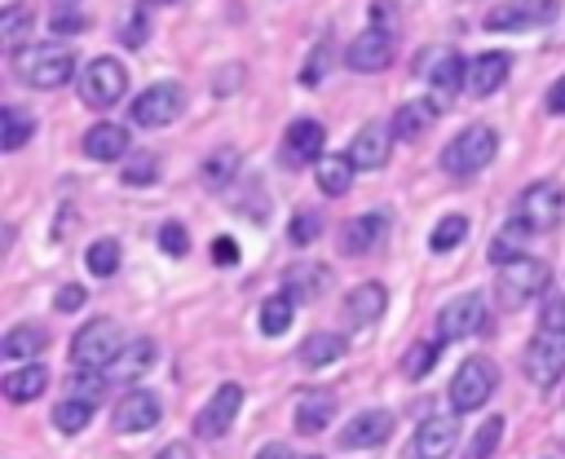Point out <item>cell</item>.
<instances>
[{"instance_id":"6da1fadb","label":"cell","mask_w":565,"mask_h":459,"mask_svg":"<svg viewBox=\"0 0 565 459\" xmlns=\"http://www.w3.org/2000/svg\"><path fill=\"white\" fill-rule=\"evenodd\" d=\"M13 75L26 88H62L75 75V53L62 44H22L13 49Z\"/></svg>"},{"instance_id":"7a4b0ae2","label":"cell","mask_w":565,"mask_h":459,"mask_svg":"<svg viewBox=\"0 0 565 459\" xmlns=\"http://www.w3.org/2000/svg\"><path fill=\"white\" fill-rule=\"evenodd\" d=\"M494 150H499L494 128H490V124H468L459 137L446 141V150H441V168H446L450 177H477V172L494 159Z\"/></svg>"},{"instance_id":"3957f363","label":"cell","mask_w":565,"mask_h":459,"mask_svg":"<svg viewBox=\"0 0 565 459\" xmlns=\"http://www.w3.org/2000/svg\"><path fill=\"white\" fill-rule=\"evenodd\" d=\"M124 344H128V340H124L119 322H110V318H88V322L71 335V362L102 371V366H110V357H115Z\"/></svg>"},{"instance_id":"277c9868","label":"cell","mask_w":565,"mask_h":459,"mask_svg":"<svg viewBox=\"0 0 565 459\" xmlns=\"http://www.w3.org/2000/svg\"><path fill=\"white\" fill-rule=\"evenodd\" d=\"M490 327V309H486V296L481 291H463L455 300H446L437 309V340L450 344V340H472Z\"/></svg>"},{"instance_id":"5b68a950","label":"cell","mask_w":565,"mask_h":459,"mask_svg":"<svg viewBox=\"0 0 565 459\" xmlns=\"http://www.w3.org/2000/svg\"><path fill=\"white\" fill-rule=\"evenodd\" d=\"M128 93V71L119 57H93L79 75V102L93 110H110Z\"/></svg>"},{"instance_id":"8992f818","label":"cell","mask_w":565,"mask_h":459,"mask_svg":"<svg viewBox=\"0 0 565 459\" xmlns=\"http://www.w3.org/2000/svg\"><path fill=\"white\" fill-rule=\"evenodd\" d=\"M494 384H499L494 362H490V357H468V362H459V371H455V380H450V406H455L459 415L481 410V406L490 402Z\"/></svg>"},{"instance_id":"52a82bcc","label":"cell","mask_w":565,"mask_h":459,"mask_svg":"<svg viewBox=\"0 0 565 459\" xmlns=\"http://www.w3.org/2000/svg\"><path fill=\"white\" fill-rule=\"evenodd\" d=\"M521 366H525V380H530L534 388H552V384L565 375V331L539 327V335L525 344Z\"/></svg>"},{"instance_id":"ba28073f","label":"cell","mask_w":565,"mask_h":459,"mask_svg":"<svg viewBox=\"0 0 565 459\" xmlns=\"http://www.w3.org/2000/svg\"><path fill=\"white\" fill-rule=\"evenodd\" d=\"M547 282H552V269H547V260H539V256H525V252H521L516 260L499 265V291H503L508 305H525V300L543 296Z\"/></svg>"},{"instance_id":"9c48e42d","label":"cell","mask_w":565,"mask_h":459,"mask_svg":"<svg viewBox=\"0 0 565 459\" xmlns=\"http://www.w3.org/2000/svg\"><path fill=\"white\" fill-rule=\"evenodd\" d=\"M561 13V0H503L486 13V31H534V26H552Z\"/></svg>"},{"instance_id":"30bf717a","label":"cell","mask_w":565,"mask_h":459,"mask_svg":"<svg viewBox=\"0 0 565 459\" xmlns=\"http://www.w3.org/2000/svg\"><path fill=\"white\" fill-rule=\"evenodd\" d=\"M181 110H185V93H181V84H168V79H163V84L141 88V97L132 102L128 119L141 124V128H168Z\"/></svg>"},{"instance_id":"8fae6325","label":"cell","mask_w":565,"mask_h":459,"mask_svg":"<svg viewBox=\"0 0 565 459\" xmlns=\"http://www.w3.org/2000/svg\"><path fill=\"white\" fill-rule=\"evenodd\" d=\"M459 446V410L455 415H428L411 446H406V459H450Z\"/></svg>"},{"instance_id":"7c38bea8","label":"cell","mask_w":565,"mask_h":459,"mask_svg":"<svg viewBox=\"0 0 565 459\" xmlns=\"http://www.w3.org/2000/svg\"><path fill=\"white\" fill-rule=\"evenodd\" d=\"M238 410H243V388H238V384H221V388L203 402V410L194 415V433H199L203 441H216V437H225V433L234 428Z\"/></svg>"},{"instance_id":"4fadbf2b","label":"cell","mask_w":565,"mask_h":459,"mask_svg":"<svg viewBox=\"0 0 565 459\" xmlns=\"http://www.w3.org/2000/svg\"><path fill=\"white\" fill-rule=\"evenodd\" d=\"M159 419H163V402H159V393H150V388H128V393L115 402V410H110L115 433H150Z\"/></svg>"},{"instance_id":"5bb4252c","label":"cell","mask_w":565,"mask_h":459,"mask_svg":"<svg viewBox=\"0 0 565 459\" xmlns=\"http://www.w3.org/2000/svg\"><path fill=\"white\" fill-rule=\"evenodd\" d=\"M516 216H521L534 234L556 230V225H561V190H556L552 181H534V185H525L521 199H516Z\"/></svg>"},{"instance_id":"9a60e30c","label":"cell","mask_w":565,"mask_h":459,"mask_svg":"<svg viewBox=\"0 0 565 459\" xmlns=\"http://www.w3.org/2000/svg\"><path fill=\"white\" fill-rule=\"evenodd\" d=\"M344 62H349V71H358V75H375V71H384V66L393 62V31H384V26H366L362 35L349 40Z\"/></svg>"},{"instance_id":"2e32d148","label":"cell","mask_w":565,"mask_h":459,"mask_svg":"<svg viewBox=\"0 0 565 459\" xmlns=\"http://www.w3.org/2000/svg\"><path fill=\"white\" fill-rule=\"evenodd\" d=\"M419 75H428V84H433V102L437 106H450L455 102V93H459V84H463V57L459 53H450V49H428V57H419V66H415Z\"/></svg>"},{"instance_id":"e0dca14e","label":"cell","mask_w":565,"mask_h":459,"mask_svg":"<svg viewBox=\"0 0 565 459\" xmlns=\"http://www.w3.org/2000/svg\"><path fill=\"white\" fill-rule=\"evenodd\" d=\"M322 146H327V128L309 115L291 119L287 132H282V163L287 168H305V163H318L322 159Z\"/></svg>"},{"instance_id":"ac0fdd59","label":"cell","mask_w":565,"mask_h":459,"mask_svg":"<svg viewBox=\"0 0 565 459\" xmlns=\"http://www.w3.org/2000/svg\"><path fill=\"white\" fill-rule=\"evenodd\" d=\"M393 437V415L384 406H371V410H358L344 428H340V450H375Z\"/></svg>"},{"instance_id":"d6986e66","label":"cell","mask_w":565,"mask_h":459,"mask_svg":"<svg viewBox=\"0 0 565 459\" xmlns=\"http://www.w3.org/2000/svg\"><path fill=\"white\" fill-rule=\"evenodd\" d=\"M393 141H397L393 124H362V128L353 132V141H349V159H353L358 168H384Z\"/></svg>"},{"instance_id":"ffe728a7","label":"cell","mask_w":565,"mask_h":459,"mask_svg":"<svg viewBox=\"0 0 565 459\" xmlns=\"http://www.w3.org/2000/svg\"><path fill=\"white\" fill-rule=\"evenodd\" d=\"M384 234H388V216L384 212H362L340 230V252L344 256H366L384 243Z\"/></svg>"},{"instance_id":"44dd1931","label":"cell","mask_w":565,"mask_h":459,"mask_svg":"<svg viewBox=\"0 0 565 459\" xmlns=\"http://www.w3.org/2000/svg\"><path fill=\"white\" fill-rule=\"evenodd\" d=\"M384 305H388V291H384L380 282H358V287L344 296L340 313H344V322H349L353 331H362V327H371V322L384 313Z\"/></svg>"},{"instance_id":"7402d4cb","label":"cell","mask_w":565,"mask_h":459,"mask_svg":"<svg viewBox=\"0 0 565 459\" xmlns=\"http://www.w3.org/2000/svg\"><path fill=\"white\" fill-rule=\"evenodd\" d=\"M150 362H154V340L137 335V340H128V344L110 357V366H102V371H106L110 384H128V380H137L141 371H150Z\"/></svg>"},{"instance_id":"603a6c76","label":"cell","mask_w":565,"mask_h":459,"mask_svg":"<svg viewBox=\"0 0 565 459\" xmlns=\"http://www.w3.org/2000/svg\"><path fill=\"white\" fill-rule=\"evenodd\" d=\"M44 388H49V366H40L35 357L22 362V366H13V371H4V380H0V393H4L13 406L35 402Z\"/></svg>"},{"instance_id":"cb8c5ba5","label":"cell","mask_w":565,"mask_h":459,"mask_svg":"<svg viewBox=\"0 0 565 459\" xmlns=\"http://www.w3.org/2000/svg\"><path fill=\"white\" fill-rule=\"evenodd\" d=\"M84 154L97 159V163L124 159V154H128V128H124V124H110V119L93 124V128L84 132Z\"/></svg>"},{"instance_id":"d4e9b609","label":"cell","mask_w":565,"mask_h":459,"mask_svg":"<svg viewBox=\"0 0 565 459\" xmlns=\"http://www.w3.org/2000/svg\"><path fill=\"white\" fill-rule=\"evenodd\" d=\"M441 115V106L437 102H402L397 110H393V132H397V141H419L428 128H433V119Z\"/></svg>"},{"instance_id":"484cf974","label":"cell","mask_w":565,"mask_h":459,"mask_svg":"<svg viewBox=\"0 0 565 459\" xmlns=\"http://www.w3.org/2000/svg\"><path fill=\"white\" fill-rule=\"evenodd\" d=\"M508 71H512V57L508 53H481L472 66H468V88L477 93V97H490L494 88H503V79H508Z\"/></svg>"},{"instance_id":"4316f807","label":"cell","mask_w":565,"mask_h":459,"mask_svg":"<svg viewBox=\"0 0 565 459\" xmlns=\"http://www.w3.org/2000/svg\"><path fill=\"white\" fill-rule=\"evenodd\" d=\"M44 349H49V331L35 327V322H18V327L0 340V353H4L9 362H31V357L44 353Z\"/></svg>"},{"instance_id":"83f0119b","label":"cell","mask_w":565,"mask_h":459,"mask_svg":"<svg viewBox=\"0 0 565 459\" xmlns=\"http://www.w3.org/2000/svg\"><path fill=\"white\" fill-rule=\"evenodd\" d=\"M349 353V340L344 335H335V331H313V335H305L300 340V349H296V357L305 362V366H327V362H340Z\"/></svg>"},{"instance_id":"f1b7e54d","label":"cell","mask_w":565,"mask_h":459,"mask_svg":"<svg viewBox=\"0 0 565 459\" xmlns=\"http://www.w3.org/2000/svg\"><path fill=\"white\" fill-rule=\"evenodd\" d=\"M353 172H358V163L349 159V150L344 154H322L318 159V190L331 194V199H340V194L353 190Z\"/></svg>"},{"instance_id":"f546056e","label":"cell","mask_w":565,"mask_h":459,"mask_svg":"<svg viewBox=\"0 0 565 459\" xmlns=\"http://www.w3.org/2000/svg\"><path fill=\"white\" fill-rule=\"evenodd\" d=\"M93 410H97V402H88V397H79V393H66L57 406H53V428L57 433H84L88 424H93Z\"/></svg>"},{"instance_id":"4dcf8cb0","label":"cell","mask_w":565,"mask_h":459,"mask_svg":"<svg viewBox=\"0 0 565 459\" xmlns=\"http://www.w3.org/2000/svg\"><path fill=\"white\" fill-rule=\"evenodd\" d=\"M282 287H287L296 300H318V296L331 287V269H327V265H296V269L282 278Z\"/></svg>"},{"instance_id":"1f68e13d","label":"cell","mask_w":565,"mask_h":459,"mask_svg":"<svg viewBox=\"0 0 565 459\" xmlns=\"http://www.w3.org/2000/svg\"><path fill=\"white\" fill-rule=\"evenodd\" d=\"M335 419V397H300L296 402V433H305V437H313V433H322L327 424Z\"/></svg>"},{"instance_id":"d6a6232c","label":"cell","mask_w":565,"mask_h":459,"mask_svg":"<svg viewBox=\"0 0 565 459\" xmlns=\"http://www.w3.org/2000/svg\"><path fill=\"white\" fill-rule=\"evenodd\" d=\"M31 132H35V119H31L22 106H4V110H0V150H4V154L22 150Z\"/></svg>"},{"instance_id":"836d02e7","label":"cell","mask_w":565,"mask_h":459,"mask_svg":"<svg viewBox=\"0 0 565 459\" xmlns=\"http://www.w3.org/2000/svg\"><path fill=\"white\" fill-rule=\"evenodd\" d=\"M530 234H534V230H530L521 216H512V221H508V225H503V230L490 238V260H494V265H508V260H516Z\"/></svg>"},{"instance_id":"e575fe53","label":"cell","mask_w":565,"mask_h":459,"mask_svg":"<svg viewBox=\"0 0 565 459\" xmlns=\"http://www.w3.org/2000/svg\"><path fill=\"white\" fill-rule=\"evenodd\" d=\"M291 318H296V296L282 287L278 296H269L260 305V335H282L291 327Z\"/></svg>"},{"instance_id":"d590c367","label":"cell","mask_w":565,"mask_h":459,"mask_svg":"<svg viewBox=\"0 0 565 459\" xmlns=\"http://www.w3.org/2000/svg\"><path fill=\"white\" fill-rule=\"evenodd\" d=\"M119 260H124L119 238H93L88 252H84V265H88L93 278H115L119 274Z\"/></svg>"},{"instance_id":"8d00e7d4","label":"cell","mask_w":565,"mask_h":459,"mask_svg":"<svg viewBox=\"0 0 565 459\" xmlns=\"http://www.w3.org/2000/svg\"><path fill=\"white\" fill-rule=\"evenodd\" d=\"M437 353H441V340H415V344L402 353V375H406V380H424V375L437 366Z\"/></svg>"},{"instance_id":"74e56055","label":"cell","mask_w":565,"mask_h":459,"mask_svg":"<svg viewBox=\"0 0 565 459\" xmlns=\"http://www.w3.org/2000/svg\"><path fill=\"white\" fill-rule=\"evenodd\" d=\"M234 172H238V150H234V146H221V150H212V154L203 159V181H207L212 190H225Z\"/></svg>"},{"instance_id":"f35d334b","label":"cell","mask_w":565,"mask_h":459,"mask_svg":"<svg viewBox=\"0 0 565 459\" xmlns=\"http://www.w3.org/2000/svg\"><path fill=\"white\" fill-rule=\"evenodd\" d=\"M26 26H35L31 4H4V9H0V40H4L9 49H22Z\"/></svg>"},{"instance_id":"ab89813d","label":"cell","mask_w":565,"mask_h":459,"mask_svg":"<svg viewBox=\"0 0 565 459\" xmlns=\"http://www.w3.org/2000/svg\"><path fill=\"white\" fill-rule=\"evenodd\" d=\"M463 238H468V216L450 212V216H441V221L433 225V234H428V247H433V252H450V247H459Z\"/></svg>"},{"instance_id":"60d3db41","label":"cell","mask_w":565,"mask_h":459,"mask_svg":"<svg viewBox=\"0 0 565 459\" xmlns=\"http://www.w3.org/2000/svg\"><path fill=\"white\" fill-rule=\"evenodd\" d=\"M154 177H159V159H154L150 150L124 159V168H119V181H124V185H150Z\"/></svg>"},{"instance_id":"b9f144b4","label":"cell","mask_w":565,"mask_h":459,"mask_svg":"<svg viewBox=\"0 0 565 459\" xmlns=\"http://www.w3.org/2000/svg\"><path fill=\"white\" fill-rule=\"evenodd\" d=\"M499 437H503V419L494 415V419H486V424L477 428V437H472V446H468L463 459H490V455L499 450Z\"/></svg>"},{"instance_id":"7bdbcfd3","label":"cell","mask_w":565,"mask_h":459,"mask_svg":"<svg viewBox=\"0 0 565 459\" xmlns=\"http://www.w3.org/2000/svg\"><path fill=\"white\" fill-rule=\"evenodd\" d=\"M287 234H291L296 247H305V243H313V238L322 234V216H318L313 207H300V212L291 216V230H287Z\"/></svg>"},{"instance_id":"ee69618b","label":"cell","mask_w":565,"mask_h":459,"mask_svg":"<svg viewBox=\"0 0 565 459\" xmlns=\"http://www.w3.org/2000/svg\"><path fill=\"white\" fill-rule=\"evenodd\" d=\"M539 327H547V331H565V296H561V291H543Z\"/></svg>"},{"instance_id":"f6af8a7d","label":"cell","mask_w":565,"mask_h":459,"mask_svg":"<svg viewBox=\"0 0 565 459\" xmlns=\"http://www.w3.org/2000/svg\"><path fill=\"white\" fill-rule=\"evenodd\" d=\"M159 247H163L168 256H185V252H190V234H185V225H181V221L159 225Z\"/></svg>"},{"instance_id":"bcb514c9","label":"cell","mask_w":565,"mask_h":459,"mask_svg":"<svg viewBox=\"0 0 565 459\" xmlns=\"http://www.w3.org/2000/svg\"><path fill=\"white\" fill-rule=\"evenodd\" d=\"M327 66H331V53H327V44L309 49V62L300 66V84H305V88H313V84L327 75Z\"/></svg>"},{"instance_id":"7dc6e473","label":"cell","mask_w":565,"mask_h":459,"mask_svg":"<svg viewBox=\"0 0 565 459\" xmlns=\"http://www.w3.org/2000/svg\"><path fill=\"white\" fill-rule=\"evenodd\" d=\"M88 22H84V13H75V9H57L53 18H49V31L53 35H79Z\"/></svg>"},{"instance_id":"c3c4849f","label":"cell","mask_w":565,"mask_h":459,"mask_svg":"<svg viewBox=\"0 0 565 459\" xmlns=\"http://www.w3.org/2000/svg\"><path fill=\"white\" fill-rule=\"evenodd\" d=\"M84 300H88V291H84L79 282H66V287H57L53 309H57V313H75V309H84Z\"/></svg>"},{"instance_id":"681fc988","label":"cell","mask_w":565,"mask_h":459,"mask_svg":"<svg viewBox=\"0 0 565 459\" xmlns=\"http://www.w3.org/2000/svg\"><path fill=\"white\" fill-rule=\"evenodd\" d=\"M146 35H150V22H146V13H128V22H124V44H146Z\"/></svg>"},{"instance_id":"f907efd6","label":"cell","mask_w":565,"mask_h":459,"mask_svg":"<svg viewBox=\"0 0 565 459\" xmlns=\"http://www.w3.org/2000/svg\"><path fill=\"white\" fill-rule=\"evenodd\" d=\"M212 260H216V265H238V243L225 238V234L212 238Z\"/></svg>"},{"instance_id":"816d5d0a","label":"cell","mask_w":565,"mask_h":459,"mask_svg":"<svg viewBox=\"0 0 565 459\" xmlns=\"http://www.w3.org/2000/svg\"><path fill=\"white\" fill-rule=\"evenodd\" d=\"M547 110H552V115H565V75L547 88Z\"/></svg>"},{"instance_id":"f5cc1de1","label":"cell","mask_w":565,"mask_h":459,"mask_svg":"<svg viewBox=\"0 0 565 459\" xmlns=\"http://www.w3.org/2000/svg\"><path fill=\"white\" fill-rule=\"evenodd\" d=\"M256 459H296V455L287 450V441H265V446L256 450Z\"/></svg>"},{"instance_id":"db71d44e","label":"cell","mask_w":565,"mask_h":459,"mask_svg":"<svg viewBox=\"0 0 565 459\" xmlns=\"http://www.w3.org/2000/svg\"><path fill=\"white\" fill-rule=\"evenodd\" d=\"M154 459H194V450H190L185 441H172V446H163Z\"/></svg>"},{"instance_id":"11a10c76","label":"cell","mask_w":565,"mask_h":459,"mask_svg":"<svg viewBox=\"0 0 565 459\" xmlns=\"http://www.w3.org/2000/svg\"><path fill=\"white\" fill-rule=\"evenodd\" d=\"M150 4H177V0H150Z\"/></svg>"},{"instance_id":"9f6ffc18","label":"cell","mask_w":565,"mask_h":459,"mask_svg":"<svg viewBox=\"0 0 565 459\" xmlns=\"http://www.w3.org/2000/svg\"><path fill=\"white\" fill-rule=\"evenodd\" d=\"M300 459H322V455H300Z\"/></svg>"}]
</instances>
